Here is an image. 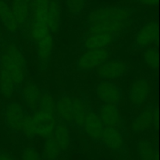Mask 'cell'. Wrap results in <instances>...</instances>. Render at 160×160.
I'll use <instances>...</instances> for the list:
<instances>
[{"label":"cell","mask_w":160,"mask_h":160,"mask_svg":"<svg viewBox=\"0 0 160 160\" xmlns=\"http://www.w3.org/2000/svg\"><path fill=\"white\" fill-rule=\"evenodd\" d=\"M132 13L131 9L123 6L98 8L88 17L84 33H110L121 38L131 26Z\"/></svg>","instance_id":"6da1fadb"},{"label":"cell","mask_w":160,"mask_h":160,"mask_svg":"<svg viewBox=\"0 0 160 160\" xmlns=\"http://www.w3.org/2000/svg\"><path fill=\"white\" fill-rule=\"evenodd\" d=\"M0 69L8 73L13 82L15 92L20 93L29 79L26 59L15 38L8 34L0 36Z\"/></svg>","instance_id":"7a4b0ae2"},{"label":"cell","mask_w":160,"mask_h":160,"mask_svg":"<svg viewBox=\"0 0 160 160\" xmlns=\"http://www.w3.org/2000/svg\"><path fill=\"white\" fill-rule=\"evenodd\" d=\"M110 56L111 52L108 48L86 50L76 60L75 70L78 73H88L104 63Z\"/></svg>","instance_id":"3957f363"},{"label":"cell","mask_w":160,"mask_h":160,"mask_svg":"<svg viewBox=\"0 0 160 160\" xmlns=\"http://www.w3.org/2000/svg\"><path fill=\"white\" fill-rule=\"evenodd\" d=\"M25 110L17 102H9L2 109L5 126L12 134H21Z\"/></svg>","instance_id":"277c9868"},{"label":"cell","mask_w":160,"mask_h":160,"mask_svg":"<svg viewBox=\"0 0 160 160\" xmlns=\"http://www.w3.org/2000/svg\"><path fill=\"white\" fill-rule=\"evenodd\" d=\"M119 38L120 37L110 33H84L80 40V48L82 52L90 49L108 48Z\"/></svg>","instance_id":"5b68a950"},{"label":"cell","mask_w":160,"mask_h":160,"mask_svg":"<svg viewBox=\"0 0 160 160\" xmlns=\"http://www.w3.org/2000/svg\"><path fill=\"white\" fill-rule=\"evenodd\" d=\"M95 112L105 127L117 128L125 134L127 131L125 121L119 110L118 106L103 103L98 106Z\"/></svg>","instance_id":"8992f818"},{"label":"cell","mask_w":160,"mask_h":160,"mask_svg":"<svg viewBox=\"0 0 160 160\" xmlns=\"http://www.w3.org/2000/svg\"><path fill=\"white\" fill-rule=\"evenodd\" d=\"M95 92L98 99L104 104L118 106L123 97V89L111 80H102L96 85Z\"/></svg>","instance_id":"52a82bcc"},{"label":"cell","mask_w":160,"mask_h":160,"mask_svg":"<svg viewBox=\"0 0 160 160\" xmlns=\"http://www.w3.org/2000/svg\"><path fill=\"white\" fill-rule=\"evenodd\" d=\"M158 24L156 21L148 22L142 27L135 34L132 48L134 50H142L148 48L157 41Z\"/></svg>","instance_id":"ba28073f"},{"label":"cell","mask_w":160,"mask_h":160,"mask_svg":"<svg viewBox=\"0 0 160 160\" xmlns=\"http://www.w3.org/2000/svg\"><path fill=\"white\" fill-rule=\"evenodd\" d=\"M129 70L126 62L120 59H108L95 69V74L102 80H114L122 78Z\"/></svg>","instance_id":"9c48e42d"},{"label":"cell","mask_w":160,"mask_h":160,"mask_svg":"<svg viewBox=\"0 0 160 160\" xmlns=\"http://www.w3.org/2000/svg\"><path fill=\"white\" fill-rule=\"evenodd\" d=\"M151 94V85L147 78H141L134 81L130 88L129 96L131 105L135 109L143 106Z\"/></svg>","instance_id":"30bf717a"},{"label":"cell","mask_w":160,"mask_h":160,"mask_svg":"<svg viewBox=\"0 0 160 160\" xmlns=\"http://www.w3.org/2000/svg\"><path fill=\"white\" fill-rule=\"evenodd\" d=\"M104 129L105 126L102 123L96 112L91 107L81 129L82 133L95 144L102 145V138Z\"/></svg>","instance_id":"8fae6325"},{"label":"cell","mask_w":160,"mask_h":160,"mask_svg":"<svg viewBox=\"0 0 160 160\" xmlns=\"http://www.w3.org/2000/svg\"><path fill=\"white\" fill-rule=\"evenodd\" d=\"M37 136L47 138L52 135L57 123L56 114L37 110L32 112Z\"/></svg>","instance_id":"7c38bea8"},{"label":"cell","mask_w":160,"mask_h":160,"mask_svg":"<svg viewBox=\"0 0 160 160\" xmlns=\"http://www.w3.org/2000/svg\"><path fill=\"white\" fill-rule=\"evenodd\" d=\"M10 8L18 26L19 33L24 36L31 20L29 0H12Z\"/></svg>","instance_id":"4fadbf2b"},{"label":"cell","mask_w":160,"mask_h":160,"mask_svg":"<svg viewBox=\"0 0 160 160\" xmlns=\"http://www.w3.org/2000/svg\"><path fill=\"white\" fill-rule=\"evenodd\" d=\"M123 136L124 134L120 130L110 127H105L102 138V145L123 156L126 152Z\"/></svg>","instance_id":"5bb4252c"},{"label":"cell","mask_w":160,"mask_h":160,"mask_svg":"<svg viewBox=\"0 0 160 160\" xmlns=\"http://www.w3.org/2000/svg\"><path fill=\"white\" fill-rule=\"evenodd\" d=\"M56 114L59 120L69 127L73 128V112L72 97L66 92H62L55 99Z\"/></svg>","instance_id":"9a60e30c"},{"label":"cell","mask_w":160,"mask_h":160,"mask_svg":"<svg viewBox=\"0 0 160 160\" xmlns=\"http://www.w3.org/2000/svg\"><path fill=\"white\" fill-rule=\"evenodd\" d=\"M37 46L38 67L41 72L45 71L49 67L54 47L53 34H50L35 44Z\"/></svg>","instance_id":"2e32d148"},{"label":"cell","mask_w":160,"mask_h":160,"mask_svg":"<svg viewBox=\"0 0 160 160\" xmlns=\"http://www.w3.org/2000/svg\"><path fill=\"white\" fill-rule=\"evenodd\" d=\"M156 117L157 112L154 105H146L142 112L131 123V131L134 133H141L149 129Z\"/></svg>","instance_id":"e0dca14e"},{"label":"cell","mask_w":160,"mask_h":160,"mask_svg":"<svg viewBox=\"0 0 160 160\" xmlns=\"http://www.w3.org/2000/svg\"><path fill=\"white\" fill-rule=\"evenodd\" d=\"M19 95H21L23 102L30 112H34L38 110L41 89L37 84L28 79L22 87Z\"/></svg>","instance_id":"ac0fdd59"},{"label":"cell","mask_w":160,"mask_h":160,"mask_svg":"<svg viewBox=\"0 0 160 160\" xmlns=\"http://www.w3.org/2000/svg\"><path fill=\"white\" fill-rule=\"evenodd\" d=\"M91 106L83 97L72 98V112H73V128L81 131L86 116Z\"/></svg>","instance_id":"d6986e66"},{"label":"cell","mask_w":160,"mask_h":160,"mask_svg":"<svg viewBox=\"0 0 160 160\" xmlns=\"http://www.w3.org/2000/svg\"><path fill=\"white\" fill-rule=\"evenodd\" d=\"M0 23L4 27L8 35L14 37L18 34L19 28L11 8L5 0H0Z\"/></svg>","instance_id":"ffe728a7"},{"label":"cell","mask_w":160,"mask_h":160,"mask_svg":"<svg viewBox=\"0 0 160 160\" xmlns=\"http://www.w3.org/2000/svg\"><path fill=\"white\" fill-rule=\"evenodd\" d=\"M47 24L53 35L60 29L61 6L59 0H49L47 12Z\"/></svg>","instance_id":"44dd1931"},{"label":"cell","mask_w":160,"mask_h":160,"mask_svg":"<svg viewBox=\"0 0 160 160\" xmlns=\"http://www.w3.org/2000/svg\"><path fill=\"white\" fill-rule=\"evenodd\" d=\"M31 21L47 23V12L49 0H29ZM48 25V24H47Z\"/></svg>","instance_id":"7402d4cb"},{"label":"cell","mask_w":160,"mask_h":160,"mask_svg":"<svg viewBox=\"0 0 160 160\" xmlns=\"http://www.w3.org/2000/svg\"><path fill=\"white\" fill-rule=\"evenodd\" d=\"M52 136L57 142L61 151L65 152L68 150L70 145V142H71L69 126H67L61 120L57 121Z\"/></svg>","instance_id":"603a6c76"},{"label":"cell","mask_w":160,"mask_h":160,"mask_svg":"<svg viewBox=\"0 0 160 160\" xmlns=\"http://www.w3.org/2000/svg\"><path fill=\"white\" fill-rule=\"evenodd\" d=\"M45 139L42 159L44 160H56L62 152L57 142L52 135Z\"/></svg>","instance_id":"cb8c5ba5"},{"label":"cell","mask_w":160,"mask_h":160,"mask_svg":"<svg viewBox=\"0 0 160 160\" xmlns=\"http://www.w3.org/2000/svg\"><path fill=\"white\" fill-rule=\"evenodd\" d=\"M38 110L56 114L54 97L48 88L41 89V95L40 98H39Z\"/></svg>","instance_id":"d4e9b609"},{"label":"cell","mask_w":160,"mask_h":160,"mask_svg":"<svg viewBox=\"0 0 160 160\" xmlns=\"http://www.w3.org/2000/svg\"><path fill=\"white\" fill-rule=\"evenodd\" d=\"M138 153L140 160H157L156 148L147 140H141L138 143Z\"/></svg>","instance_id":"484cf974"},{"label":"cell","mask_w":160,"mask_h":160,"mask_svg":"<svg viewBox=\"0 0 160 160\" xmlns=\"http://www.w3.org/2000/svg\"><path fill=\"white\" fill-rule=\"evenodd\" d=\"M15 92L13 82L6 72L0 69V95L9 99Z\"/></svg>","instance_id":"4316f807"},{"label":"cell","mask_w":160,"mask_h":160,"mask_svg":"<svg viewBox=\"0 0 160 160\" xmlns=\"http://www.w3.org/2000/svg\"><path fill=\"white\" fill-rule=\"evenodd\" d=\"M22 134L29 139H33L38 137L34 119H33V114L30 111L25 110L23 128H22Z\"/></svg>","instance_id":"83f0119b"},{"label":"cell","mask_w":160,"mask_h":160,"mask_svg":"<svg viewBox=\"0 0 160 160\" xmlns=\"http://www.w3.org/2000/svg\"><path fill=\"white\" fill-rule=\"evenodd\" d=\"M144 62L152 70H156L158 67V52L156 47H148L143 54Z\"/></svg>","instance_id":"f1b7e54d"},{"label":"cell","mask_w":160,"mask_h":160,"mask_svg":"<svg viewBox=\"0 0 160 160\" xmlns=\"http://www.w3.org/2000/svg\"><path fill=\"white\" fill-rule=\"evenodd\" d=\"M86 0H66V6L72 17L81 15L85 8Z\"/></svg>","instance_id":"f546056e"},{"label":"cell","mask_w":160,"mask_h":160,"mask_svg":"<svg viewBox=\"0 0 160 160\" xmlns=\"http://www.w3.org/2000/svg\"><path fill=\"white\" fill-rule=\"evenodd\" d=\"M22 160H41L40 153L34 147L28 146L22 152Z\"/></svg>","instance_id":"4dcf8cb0"},{"label":"cell","mask_w":160,"mask_h":160,"mask_svg":"<svg viewBox=\"0 0 160 160\" xmlns=\"http://www.w3.org/2000/svg\"><path fill=\"white\" fill-rule=\"evenodd\" d=\"M137 1L140 5L145 6H151V7L157 6L158 2H159V0H137Z\"/></svg>","instance_id":"1f68e13d"},{"label":"cell","mask_w":160,"mask_h":160,"mask_svg":"<svg viewBox=\"0 0 160 160\" xmlns=\"http://www.w3.org/2000/svg\"><path fill=\"white\" fill-rule=\"evenodd\" d=\"M0 160H16V159L8 152L0 150Z\"/></svg>","instance_id":"d6a6232c"}]
</instances>
